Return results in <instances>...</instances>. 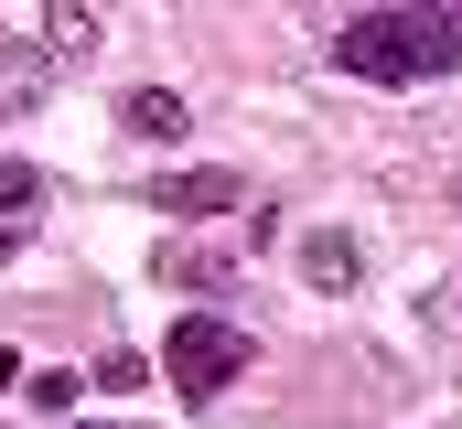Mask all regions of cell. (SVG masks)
Wrapping results in <instances>:
<instances>
[{
    "mask_svg": "<svg viewBox=\"0 0 462 429\" xmlns=\"http://www.w3.org/2000/svg\"><path fill=\"white\" fill-rule=\"evenodd\" d=\"M334 76H365V87H430V76H462V11H452V0L365 11V22L334 32Z\"/></svg>",
    "mask_w": 462,
    "mask_h": 429,
    "instance_id": "1",
    "label": "cell"
},
{
    "mask_svg": "<svg viewBox=\"0 0 462 429\" xmlns=\"http://www.w3.org/2000/svg\"><path fill=\"white\" fill-rule=\"evenodd\" d=\"M247 365H258V343H247L226 312H183V322H172V343H162V376H172L183 408H216Z\"/></svg>",
    "mask_w": 462,
    "mask_h": 429,
    "instance_id": "2",
    "label": "cell"
},
{
    "mask_svg": "<svg viewBox=\"0 0 462 429\" xmlns=\"http://www.w3.org/2000/svg\"><path fill=\"white\" fill-rule=\"evenodd\" d=\"M54 43L32 32V22H0V107H32V97H54Z\"/></svg>",
    "mask_w": 462,
    "mask_h": 429,
    "instance_id": "3",
    "label": "cell"
},
{
    "mask_svg": "<svg viewBox=\"0 0 462 429\" xmlns=\"http://www.w3.org/2000/svg\"><path fill=\"white\" fill-rule=\"evenodd\" d=\"M247 205V183H236L226 161H205V172H172L162 194H151V214H236Z\"/></svg>",
    "mask_w": 462,
    "mask_h": 429,
    "instance_id": "4",
    "label": "cell"
},
{
    "mask_svg": "<svg viewBox=\"0 0 462 429\" xmlns=\"http://www.w3.org/2000/svg\"><path fill=\"white\" fill-rule=\"evenodd\" d=\"M118 129H140V140H183V97H172V87H129V97H118Z\"/></svg>",
    "mask_w": 462,
    "mask_h": 429,
    "instance_id": "5",
    "label": "cell"
},
{
    "mask_svg": "<svg viewBox=\"0 0 462 429\" xmlns=\"http://www.w3.org/2000/svg\"><path fill=\"white\" fill-rule=\"evenodd\" d=\"M355 269H365L355 236H301V279H312V290H355Z\"/></svg>",
    "mask_w": 462,
    "mask_h": 429,
    "instance_id": "6",
    "label": "cell"
},
{
    "mask_svg": "<svg viewBox=\"0 0 462 429\" xmlns=\"http://www.w3.org/2000/svg\"><path fill=\"white\" fill-rule=\"evenodd\" d=\"M32 205H43V172L32 161H0V225H32Z\"/></svg>",
    "mask_w": 462,
    "mask_h": 429,
    "instance_id": "7",
    "label": "cell"
},
{
    "mask_svg": "<svg viewBox=\"0 0 462 429\" xmlns=\"http://www.w3.org/2000/svg\"><path fill=\"white\" fill-rule=\"evenodd\" d=\"M162 279H183V290H216L226 269H216V258H194V247H162Z\"/></svg>",
    "mask_w": 462,
    "mask_h": 429,
    "instance_id": "8",
    "label": "cell"
},
{
    "mask_svg": "<svg viewBox=\"0 0 462 429\" xmlns=\"http://www.w3.org/2000/svg\"><path fill=\"white\" fill-rule=\"evenodd\" d=\"M22 397H32V408H54V419H65V408H76V397H87V376H65V365H54V376H32V387H22Z\"/></svg>",
    "mask_w": 462,
    "mask_h": 429,
    "instance_id": "9",
    "label": "cell"
},
{
    "mask_svg": "<svg viewBox=\"0 0 462 429\" xmlns=\"http://www.w3.org/2000/svg\"><path fill=\"white\" fill-rule=\"evenodd\" d=\"M76 429H108V419H76Z\"/></svg>",
    "mask_w": 462,
    "mask_h": 429,
    "instance_id": "10",
    "label": "cell"
}]
</instances>
